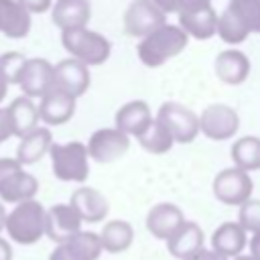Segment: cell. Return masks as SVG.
<instances>
[{
    "mask_svg": "<svg viewBox=\"0 0 260 260\" xmlns=\"http://www.w3.org/2000/svg\"><path fill=\"white\" fill-rule=\"evenodd\" d=\"M189 43V37L177 24H162L138 43V59L146 67H160L169 59L181 55Z\"/></svg>",
    "mask_w": 260,
    "mask_h": 260,
    "instance_id": "1",
    "label": "cell"
},
{
    "mask_svg": "<svg viewBox=\"0 0 260 260\" xmlns=\"http://www.w3.org/2000/svg\"><path fill=\"white\" fill-rule=\"evenodd\" d=\"M4 230L18 244H35L45 236V207L35 201L16 203V207L6 213Z\"/></svg>",
    "mask_w": 260,
    "mask_h": 260,
    "instance_id": "2",
    "label": "cell"
},
{
    "mask_svg": "<svg viewBox=\"0 0 260 260\" xmlns=\"http://www.w3.org/2000/svg\"><path fill=\"white\" fill-rule=\"evenodd\" d=\"M61 43L69 51L71 59H77L83 65H102L112 53L110 41L104 35L89 30L87 26L61 30Z\"/></svg>",
    "mask_w": 260,
    "mask_h": 260,
    "instance_id": "3",
    "label": "cell"
},
{
    "mask_svg": "<svg viewBox=\"0 0 260 260\" xmlns=\"http://www.w3.org/2000/svg\"><path fill=\"white\" fill-rule=\"evenodd\" d=\"M53 175L59 181L83 183L89 175V156L85 144L73 140L65 144H51L49 148Z\"/></svg>",
    "mask_w": 260,
    "mask_h": 260,
    "instance_id": "4",
    "label": "cell"
},
{
    "mask_svg": "<svg viewBox=\"0 0 260 260\" xmlns=\"http://www.w3.org/2000/svg\"><path fill=\"white\" fill-rule=\"evenodd\" d=\"M39 183L16 158H0V197L8 203H22L37 195Z\"/></svg>",
    "mask_w": 260,
    "mask_h": 260,
    "instance_id": "5",
    "label": "cell"
},
{
    "mask_svg": "<svg viewBox=\"0 0 260 260\" xmlns=\"http://www.w3.org/2000/svg\"><path fill=\"white\" fill-rule=\"evenodd\" d=\"M156 122H160L169 134L173 136L175 142L181 144H189L197 138L199 134V118L193 110H189L187 106L179 104V102H165L158 108V114L154 118Z\"/></svg>",
    "mask_w": 260,
    "mask_h": 260,
    "instance_id": "6",
    "label": "cell"
},
{
    "mask_svg": "<svg viewBox=\"0 0 260 260\" xmlns=\"http://www.w3.org/2000/svg\"><path fill=\"white\" fill-rule=\"evenodd\" d=\"M124 32L128 37L144 39L158 26L167 24V14L152 0H132L124 12Z\"/></svg>",
    "mask_w": 260,
    "mask_h": 260,
    "instance_id": "7",
    "label": "cell"
},
{
    "mask_svg": "<svg viewBox=\"0 0 260 260\" xmlns=\"http://www.w3.org/2000/svg\"><path fill=\"white\" fill-rule=\"evenodd\" d=\"M197 118L199 132H203L211 140H228L240 128V116L228 104H211Z\"/></svg>",
    "mask_w": 260,
    "mask_h": 260,
    "instance_id": "8",
    "label": "cell"
},
{
    "mask_svg": "<svg viewBox=\"0 0 260 260\" xmlns=\"http://www.w3.org/2000/svg\"><path fill=\"white\" fill-rule=\"evenodd\" d=\"M87 156L100 165H108L124 156L130 148V136L120 132L118 128H100L89 136L85 144Z\"/></svg>",
    "mask_w": 260,
    "mask_h": 260,
    "instance_id": "9",
    "label": "cell"
},
{
    "mask_svg": "<svg viewBox=\"0 0 260 260\" xmlns=\"http://www.w3.org/2000/svg\"><path fill=\"white\" fill-rule=\"evenodd\" d=\"M254 183L248 173L230 167L215 175L213 179V195L225 205H242L250 199Z\"/></svg>",
    "mask_w": 260,
    "mask_h": 260,
    "instance_id": "10",
    "label": "cell"
},
{
    "mask_svg": "<svg viewBox=\"0 0 260 260\" xmlns=\"http://www.w3.org/2000/svg\"><path fill=\"white\" fill-rule=\"evenodd\" d=\"M89 69L87 65H83L77 59H63L57 65H53V87L71 95V98H79L87 91L89 87Z\"/></svg>",
    "mask_w": 260,
    "mask_h": 260,
    "instance_id": "11",
    "label": "cell"
},
{
    "mask_svg": "<svg viewBox=\"0 0 260 260\" xmlns=\"http://www.w3.org/2000/svg\"><path fill=\"white\" fill-rule=\"evenodd\" d=\"M81 232V219L69 203H57L45 209V236L57 242V246L71 240Z\"/></svg>",
    "mask_w": 260,
    "mask_h": 260,
    "instance_id": "12",
    "label": "cell"
},
{
    "mask_svg": "<svg viewBox=\"0 0 260 260\" xmlns=\"http://www.w3.org/2000/svg\"><path fill=\"white\" fill-rule=\"evenodd\" d=\"M16 85H20L22 93L30 100L43 98L49 89H53V65L41 57L26 59Z\"/></svg>",
    "mask_w": 260,
    "mask_h": 260,
    "instance_id": "13",
    "label": "cell"
},
{
    "mask_svg": "<svg viewBox=\"0 0 260 260\" xmlns=\"http://www.w3.org/2000/svg\"><path fill=\"white\" fill-rule=\"evenodd\" d=\"M37 110H39V120H43L49 126H61L73 118L75 98L53 87L41 98V104L37 106Z\"/></svg>",
    "mask_w": 260,
    "mask_h": 260,
    "instance_id": "14",
    "label": "cell"
},
{
    "mask_svg": "<svg viewBox=\"0 0 260 260\" xmlns=\"http://www.w3.org/2000/svg\"><path fill=\"white\" fill-rule=\"evenodd\" d=\"M6 112V120H8V128H10V134L12 136H26L28 132H32L35 128H39V110H37V104L26 98V95H20V98H14L8 108H4Z\"/></svg>",
    "mask_w": 260,
    "mask_h": 260,
    "instance_id": "15",
    "label": "cell"
},
{
    "mask_svg": "<svg viewBox=\"0 0 260 260\" xmlns=\"http://www.w3.org/2000/svg\"><path fill=\"white\" fill-rule=\"evenodd\" d=\"M69 205L73 207V211L79 215L81 221H89V223L102 221L110 211L108 199L93 187L75 189L71 199H69Z\"/></svg>",
    "mask_w": 260,
    "mask_h": 260,
    "instance_id": "16",
    "label": "cell"
},
{
    "mask_svg": "<svg viewBox=\"0 0 260 260\" xmlns=\"http://www.w3.org/2000/svg\"><path fill=\"white\" fill-rule=\"evenodd\" d=\"M183 221L185 215L175 203H156L146 213V230L158 240H169L183 225Z\"/></svg>",
    "mask_w": 260,
    "mask_h": 260,
    "instance_id": "17",
    "label": "cell"
},
{
    "mask_svg": "<svg viewBox=\"0 0 260 260\" xmlns=\"http://www.w3.org/2000/svg\"><path fill=\"white\" fill-rule=\"evenodd\" d=\"M51 18L61 30L83 28L91 18V4L89 0H57Z\"/></svg>",
    "mask_w": 260,
    "mask_h": 260,
    "instance_id": "18",
    "label": "cell"
},
{
    "mask_svg": "<svg viewBox=\"0 0 260 260\" xmlns=\"http://www.w3.org/2000/svg\"><path fill=\"white\" fill-rule=\"evenodd\" d=\"M152 122L150 106L142 100H132L116 112V128L126 136H138Z\"/></svg>",
    "mask_w": 260,
    "mask_h": 260,
    "instance_id": "19",
    "label": "cell"
},
{
    "mask_svg": "<svg viewBox=\"0 0 260 260\" xmlns=\"http://www.w3.org/2000/svg\"><path fill=\"white\" fill-rule=\"evenodd\" d=\"M215 73L228 85H240L250 73V59L238 49L221 51L215 57Z\"/></svg>",
    "mask_w": 260,
    "mask_h": 260,
    "instance_id": "20",
    "label": "cell"
},
{
    "mask_svg": "<svg viewBox=\"0 0 260 260\" xmlns=\"http://www.w3.org/2000/svg\"><path fill=\"white\" fill-rule=\"evenodd\" d=\"M215 24H217V12L213 6H203L197 10L181 12L179 14V26L187 37H195L199 41H205L215 35Z\"/></svg>",
    "mask_w": 260,
    "mask_h": 260,
    "instance_id": "21",
    "label": "cell"
},
{
    "mask_svg": "<svg viewBox=\"0 0 260 260\" xmlns=\"http://www.w3.org/2000/svg\"><path fill=\"white\" fill-rule=\"evenodd\" d=\"M53 144V134L49 128L39 126L32 132H28L26 136L20 138L18 148H16V160L20 162V167L24 165H35L37 160H41L49 148Z\"/></svg>",
    "mask_w": 260,
    "mask_h": 260,
    "instance_id": "22",
    "label": "cell"
},
{
    "mask_svg": "<svg viewBox=\"0 0 260 260\" xmlns=\"http://www.w3.org/2000/svg\"><path fill=\"white\" fill-rule=\"evenodd\" d=\"M244 246H246V232L238 225V221L221 223L211 236V250L223 256L225 260L230 256L238 258L244 252Z\"/></svg>",
    "mask_w": 260,
    "mask_h": 260,
    "instance_id": "23",
    "label": "cell"
},
{
    "mask_svg": "<svg viewBox=\"0 0 260 260\" xmlns=\"http://www.w3.org/2000/svg\"><path fill=\"white\" fill-rule=\"evenodd\" d=\"M203 240H205L203 230L195 221H183V225L167 240V246L175 258L185 260L203 248Z\"/></svg>",
    "mask_w": 260,
    "mask_h": 260,
    "instance_id": "24",
    "label": "cell"
},
{
    "mask_svg": "<svg viewBox=\"0 0 260 260\" xmlns=\"http://www.w3.org/2000/svg\"><path fill=\"white\" fill-rule=\"evenodd\" d=\"M30 30V14L16 0H0V32L8 39H24Z\"/></svg>",
    "mask_w": 260,
    "mask_h": 260,
    "instance_id": "25",
    "label": "cell"
},
{
    "mask_svg": "<svg viewBox=\"0 0 260 260\" xmlns=\"http://www.w3.org/2000/svg\"><path fill=\"white\" fill-rule=\"evenodd\" d=\"M98 236L102 242V250L112 252V254H120V252L130 248V244L134 240V230L124 219H112L102 228V232Z\"/></svg>",
    "mask_w": 260,
    "mask_h": 260,
    "instance_id": "26",
    "label": "cell"
},
{
    "mask_svg": "<svg viewBox=\"0 0 260 260\" xmlns=\"http://www.w3.org/2000/svg\"><path fill=\"white\" fill-rule=\"evenodd\" d=\"M232 160L236 169L248 173L260 169V138L258 136H244L234 142L232 146Z\"/></svg>",
    "mask_w": 260,
    "mask_h": 260,
    "instance_id": "27",
    "label": "cell"
},
{
    "mask_svg": "<svg viewBox=\"0 0 260 260\" xmlns=\"http://www.w3.org/2000/svg\"><path fill=\"white\" fill-rule=\"evenodd\" d=\"M136 138H138V144H140L146 152H150V154H165V152H169V150L173 148V144H175V140H173V136L169 134V130H167L160 122H156L154 118H152V122L146 126V130L140 132Z\"/></svg>",
    "mask_w": 260,
    "mask_h": 260,
    "instance_id": "28",
    "label": "cell"
},
{
    "mask_svg": "<svg viewBox=\"0 0 260 260\" xmlns=\"http://www.w3.org/2000/svg\"><path fill=\"white\" fill-rule=\"evenodd\" d=\"M63 246L75 260H98L102 254L100 236L93 232H77Z\"/></svg>",
    "mask_w": 260,
    "mask_h": 260,
    "instance_id": "29",
    "label": "cell"
},
{
    "mask_svg": "<svg viewBox=\"0 0 260 260\" xmlns=\"http://www.w3.org/2000/svg\"><path fill=\"white\" fill-rule=\"evenodd\" d=\"M228 10L244 24L248 32L260 35V0H230Z\"/></svg>",
    "mask_w": 260,
    "mask_h": 260,
    "instance_id": "30",
    "label": "cell"
},
{
    "mask_svg": "<svg viewBox=\"0 0 260 260\" xmlns=\"http://www.w3.org/2000/svg\"><path fill=\"white\" fill-rule=\"evenodd\" d=\"M215 32L219 35V39L228 45H240L248 39V30L244 28V24L225 8L221 14H217V24H215Z\"/></svg>",
    "mask_w": 260,
    "mask_h": 260,
    "instance_id": "31",
    "label": "cell"
},
{
    "mask_svg": "<svg viewBox=\"0 0 260 260\" xmlns=\"http://www.w3.org/2000/svg\"><path fill=\"white\" fill-rule=\"evenodd\" d=\"M24 63H26V57L18 51H8L0 55V77L6 81V85L18 83Z\"/></svg>",
    "mask_w": 260,
    "mask_h": 260,
    "instance_id": "32",
    "label": "cell"
},
{
    "mask_svg": "<svg viewBox=\"0 0 260 260\" xmlns=\"http://www.w3.org/2000/svg\"><path fill=\"white\" fill-rule=\"evenodd\" d=\"M238 225L244 232H252V234L260 232V199H248L246 203L240 205Z\"/></svg>",
    "mask_w": 260,
    "mask_h": 260,
    "instance_id": "33",
    "label": "cell"
},
{
    "mask_svg": "<svg viewBox=\"0 0 260 260\" xmlns=\"http://www.w3.org/2000/svg\"><path fill=\"white\" fill-rule=\"evenodd\" d=\"M28 14H39L51 8V0H16Z\"/></svg>",
    "mask_w": 260,
    "mask_h": 260,
    "instance_id": "34",
    "label": "cell"
},
{
    "mask_svg": "<svg viewBox=\"0 0 260 260\" xmlns=\"http://www.w3.org/2000/svg\"><path fill=\"white\" fill-rule=\"evenodd\" d=\"M211 0H179V12H189V10H197V8H203V6H209Z\"/></svg>",
    "mask_w": 260,
    "mask_h": 260,
    "instance_id": "35",
    "label": "cell"
},
{
    "mask_svg": "<svg viewBox=\"0 0 260 260\" xmlns=\"http://www.w3.org/2000/svg\"><path fill=\"white\" fill-rule=\"evenodd\" d=\"M185 260H225L223 256H219L217 252H213V250H205V248H201L199 252H195V254H191L189 258H185Z\"/></svg>",
    "mask_w": 260,
    "mask_h": 260,
    "instance_id": "36",
    "label": "cell"
},
{
    "mask_svg": "<svg viewBox=\"0 0 260 260\" xmlns=\"http://www.w3.org/2000/svg\"><path fill=\"white\" fill-rule=\"evenodd\" d=\"M165 14L169 12H179V0H152Z\"/></svg>",
    "mask_w": 260,
    "mask_h": 260,
    "instance_id": "37",
    "label": "cell"
},
{
    "mask_svg": "<svg viewBox=\"0 0 260 260\" xmlns=\"http://www.w3.org/2000/svg\"><path fill=\"white\" fill-rule=\"evenodd\" d=\"M12 134H10V128H8V120H6V112L0 108V144L4 140H8Z\"/></svg>",
    "mask_w": 260,
    "mask_h": 260,
    "instance_id": "38",
    "label": "cell"
},
{
    "mask_svg": "<svg viewBox=\"0 0 260 260\" xmlns=\"http://www.w3.org/2000/svg\"><path fill=\"white\" fill-rule=\"evenodd\" d=\"M49 260H75L67 250H65V246L61 244V246H57L53 252H51V256H49Z\"/></svg>",
    "mask_w": 260,
    "mask_h": 260,
    "instance_id": "39",
    "label": "cell"
},
{
    "mask_svg": "<svg viewBox=\"0 0 260 260\" xmlns=\"http://www.w3.org/2000/svg\"><path fill=\"white\" fill-rule=\"evenodd\" d=\"M0 260H12V248L4 238H0Z\"/></svg>",
    "mask_w": 260,
    "mask_h": 260,
    "instance_id": "40",
    "label": "cell"
},
{
    "mask_svg": "<svg viewBox=\"0 0 260 260\" xmlns=\"http://www.w3.org/2000/svg\"><path fill=\"white\" fill-rule=\"evenodd\" d=\"M250 250H252L250 256H254L256 260H260V232L252 236V240H250Z\"/></svg>",
    "mask_w": 260,
    "mask_h": 260,
    "instance_id": "41",
    "label": "cell"
},
{
    "mask_svg": "<svg viewBox=\"0 0 260 260\" xmlns=\"http://www.w3.org/2000/svg\"><path fill=\"white\" fill-rule=\"evenodd\" d=\"M6 91H8V85H6V81L0 77V102L6 98Z\"/></svg>",
    "mask_w": 260,
    "mask_h": 260,
    "instance_id": "42",
    "label": "cell"
},
{
    "mask_svg": "<svg viewBox=\"0 0 260 260\" xmlns=\"http://www.w3.org/2000/svg\"><path fill=\"white\" fill-rule=\"evenodd\" d=\"M4 221H6V209H4V205L0 203V232L4 230Z\"/></svg>",
    "mask_w": 260,
    "mask_h": 260,
    "instance_id": "43",
    "label": "cell"
},
{
    "mask_svg": "<svg viewBox=\"0 0 260 260\" xmlns=\"http://www.w3.org/2000/svg\"><path fill=\"white\" fill-rule=\"evenodd\" d=\"M234 260H256L254 256H238V258H234Z\"/></svg>",
    "mask_w": 260,
    "mask_h": 260,
    "instance_id": "44",
    "label": "cell"
}]
</instances>
